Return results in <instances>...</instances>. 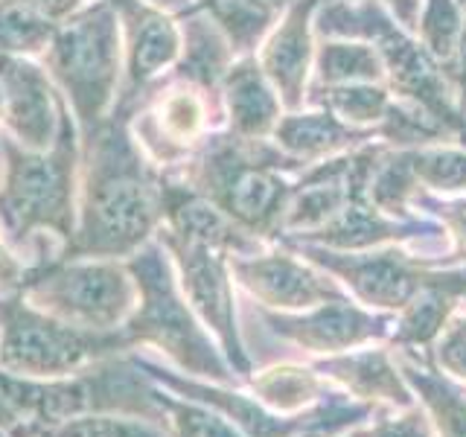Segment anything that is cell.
<instances>
[{
  "mask_svg": "<svg viewBox=\"0 0 466 437\" xmlns=\"http://www.w3.org/2000/svg\"><path fill=\"white\" fill-rule=\"evenodd\" d=\"M164 178L128 117L114 111L82 143L76 228L56 259H128L140 251L164 225Z\"/></svg>",
  "mask_w": 466,
  "mask_h": 437,
  "instance_id": "1",
  "label": "cell"
},
{
  "mask_svg": "<svg viewBox=\"0 0 466 437\" xmlns=\"http://www.w3.org/2000/svg\"><path fill=\"white\" fill-rule=\"evenodd\" d=\"M160 385L135 350L106 356L58 379H24L0 371V437H41L82 414H137L167 422Z\"/></svg>",
  "mask_w": 466,
  "mask_h": 437,
  "instance_id": "2",
  "label": "cell"
},
{
  "mask_svg": "<svg viewBox=\"0 0 466 437\" xmlns=\"http://www.w3.org/2000/svg\"><path fill=\"white\" fill-rule=\"evenodd\" d=\"M295 169L303 167L271 140H239L230 131H213L178 167V178L216 204L230 222L271 245L280 239L286 208L295 193L286 172Z\"/></svg>",
  "mask_w": 466,
  "mask_h": 437,
  "instance_id": "3",
  "label": "cell"
},
{
  "mask_svg": "<svg viewBox=\"0 0 466 437\" xmlns=\"http://www.w3.org/2000/svg\"><path fill=\"white\" fill-rule=\"evenodd\" d=\"M4 155V181H0V237L12 251L53 233L62 245L76 228L82 146L79 128L70 108L62 117V128L50 149L33 152L18 140L0 135Z\"/></svg>",
  "mask_w": 466,
  "mask_h": 437,
  "instance_id": "4",
  "label": "cell"
},
{
  "mask_svg": "<svg viewBox=\"0 0 466 437\" xmlns=\"http://www.w3.org/2000/svg\"><path fill=\"white\" fill-rule=\"evenodd\" d=\"M123 262L137 286L135 312L120 327L126 344L131 350L155 347L181 373L201 379V382L230 388L242 385V379L233 373L216 339L181 295L178 277H175L172 259L164 251V245L152 239Z\"/></svg>",
  "mask_w": 466,
  "mask_h": 437,
  "instance_id": "5",
  "label": "cell"
},
{
  "mask_svg": "<svg viewBox=\"0 0 466 437\" xmlns=\"http://www.w3.org/2000/svg\"><path fill=\"white\" fill-rule=\"evenodd\" d=\"M58 94L79 128V146L108 120L123 82V36L106 0L82 4L58 21L50 47L41 53Z\"/></svg>",
  "mask_w": 466,
  "mask_h": 437,
  "instance_id": "6",
  "label": "cell"
},
{
  "mask_svg": "<svg viewBox=\"0 0 466 437\" xmlns=\"http://www.w3.org/2000/svg\"><path fill=\"white\" fill-rule=\"evenodd\" d=\"M131 350L123 332H91L65 324L21 291L0 295V371L24 379L70 376L106 356Z\"/></svg>",
  "mask_w": 466,
  "mask_h": 437,
  "instance_id": "7",
  "label": "cell"
},
{
  "mask_svg": "<svg viewBox=\"0 0 466 437\" xmlns=\"http://www.w3.org/2000/svg\"><path fill=\"white\" fill-rule=\"evenodd\" d=\"M21 295L65 324L116 332L135 312L137 286L123 259H50L29 269Z\"/></svg>",
  "mask_w": 466,
  "mask_h": 437,
  "instance_id": "8",
  "label": "cell"
},
{
  "mask_svg": "<svg viewBox=\"0 0 466 437\" xmlns=\"http://www.w3.org/2000/svg\"><path fill=\"white\" fill-rule=\"evenodd\" d=\"M225 120L222 91H210L178 73H164L131 111L128 126L140 149L160 169L181 167Z\"/></svg>",
  "mask_w": 466,
  "mask_h": 437,
  "instance_id": "9",
  "label": "cell"
},
{
  "mask_svg": "<svg viewBox=\"0 0 466 437\" xmlns=\"http://www.w3.org/2000/svg\"><path fill=\"white\" fill-rule=\"evenodd\" d=\"M155 239L164 245V251L172 259L175 277H178L181 295L193 306V312L208 332L216 339L218 350L225 353L228 364L248 382L254 373V359L248 356V347L242 341L239 318H237V295H233V271L230 254L218 251L213 245H204L196 239H187L160 228Z\"/></svg>",
  "mask_w": 466,
  "mask_h": 437,
  "instance_id": "10",
  "label": "cell"
},
{
  "mask_svg": "<svg viewBox=\"0 0 466 437\" xmlns=\"http://www.w3.org/2000/svg\"><path fill=\"white\" fill-rule=\"evenodd\" d=\"M277 242L332 274L350 298L376 312L397 315L422 286L437 277V269L429 266L426 254L408 251V245H382L370 251H329V248L306 242Z\"/></svg>",
  "mask_w": 466,
  "mask_h": 437,
  "instance_id": "11",
  "label": "cell"
},
{
  "mask_svg": "<svg viewBox=\"0 0 466 437\" xmlns=\"http://www.w3.org/2000/svg\"><path fill=\"white\" fill-rule=\"evenodd\" d=\"M106 4L116 12L123 36V87L114 111L131 117L140 97L178 62L184 44L181 24L152 0H106Z\"/></svg>",
  "mask_w": 466,
  "mask_h": 437,
  "instance_id": "12",
  "label": "cell"
},
{
  "mask_svg": "<svg viewBox=\"0 0 466 437\" xmlns=\"http://www.w3.org/2000/svg\"><path fill=\"white\" fill-rule=\"evenodd\" d=\"M233 283H239L262 310L303 312L312 306L350 298L347 289L324 269L312 266L291 248H262L257 254L230 257Z\"/></svg>",
  "mask_w": 466,
  "mask_h": 437,
  "instance_id": "13",
  "label": "cell"
},
{
  "mask_svg": "<svg viewBox=\"0 0 466 437\" xmlns=\"http://www.w3.org/2000/svg\"><path fill=\"white\" fill-rule=\"evenodd\" d=\"M266 330L291 347L309 356H335L364 344L388 341L393 330L390 312H376L356 303L353 298L329 300L303 312H274L257 306Z\"/></svg>",
  "mask_w": 466,
  "mask_h": 437,
  "instance_id": "14",
  "label": "cell"
},
{
  "mask_svg": "<svg viewBox=\"0 0 466 437\" xmlns=\"http://www.w3.org/2000/svg\"><path fill=\"white\" fill-rule=\"evenodd\" d=\"M0 91H4V126L12 140L24 149H50L62 128L67 111L65 97L58 94L50 73L33 58L0 53Z\"/></svg>",
  "mask_w": 466,
  "mask_h": 437,
  "instance_id": "15",
  "label": "cell"
},
{
  "mask_svg": "<svg viewBox=\"0 0 466 437\" xmlns=\"http://www.w3.org/2000/svg\"><path fill=\"white\" fill-rule=\"evenodd\" d=\"M324 0H291L280 21L257 50V65L274 85L283 111L306 108L315 65V12Z\"/></svg>",
  "mask_w": 466,
  "mask_h": 437,
  "instance_id": "16",
  "label": "cell"
},
{
  "mask_svg": "<svg viewBox=\"0 0 466 437\" xmlns=\"http://www.w3.org/2000/svg\"><path fill=\"white\" fill-rule=\"evenodd\" d=\"M309 364L356 402L373 408H408L417 402L388 341L364 344L335 356H318Z\"/></svg>",
  "mask_w": 466,
  "mask_h": 437,
  "instance_id": "17",
  "label": "cell"
},
{
  "mask_svg": "<svg viewBox=\"0 0 466 437\" xmlns=\"http://www.w3.org/2000/svg\"><path fill=\"white\" fill-rule=\"evenodd\" d=\"M160 228H167L187 239L213 245L230 257L257 254L262 248H268V242L251 237V233L242 230L237 222H230L216 204H210L201 193H196L193 187L172 172H167V178H164V225Z\"/></svg>",
  "mask_w": 466,
  "mask_h": 437,
  "instance_id": "18",
  "label": "cell"
},
{
  "mask_svg": "<svg viewBox=\"0 0 466 437\" xmlns=\"http://www.w3.org/2000/svg\"><path fill=\"white\" fill-rule=\"evenodd\" d=\"M466 303V269H437V277L422 286L402 310L393 315L388 344L397 350L429 356L449 318Z\"/></svg>",
  "mask_w": 466,
  "mask_h": 437,
  "instance_id": "19",
  "label": "cell"
},
{
  "mask_svg": "<svg viewBox=\"0 0 466 437\" xmlns=\"http://www.w3.org/2000/svg\"><path fill=\"white\" fill-rule=\"evenodd\" d=\"M379 140V126L376 128H356L339 120L327 108H300V111H283L280 123L274 126L271 143L289 155L291 160L306 169L320 160L344 155L356 146Z\"/></svg>",
  "mask_w": 466,
  "mask_h": 437,
  "instance_id": "20",
  "label": "cell"
},
{
  "mask_svg": "<svg viewBox=\"0 0 466 437\" xmlns=\"http://www.w3.org/2000/svg\"><path fill=\"white\" fill-rule=\"evenodd\" d=\"M225 126L239 140H271L283 117V102L257 65V56L237 58L222 79Z\"/></svg>",
  "mask_w": 466,
  "mask_h": 437,
  "instance_id": "21",
  "label": "cell"
},
{
  "mask_svg": "<svg viewBox=\"0 0 466 437\" xmlns=\"http://www.w3.org/2000/svg\"><path fill=\"white\" fill-rule=\"evenodd\" d=\"M397 364L405 376L408 388L414 391L417 402L426 408L437 437H466V385L455 382L434 361L411 353V350H397Z\"/></svg>",
  "mask_w": 466,
  "mask_h": 437,
  "instance_id": "22",
  "label": "cell"
},
{
  "mask_svg": "<svg viewBox=\"0 0 466 437\" xmlns=\"http://www.w3.org/2000/svg\"><path fill=\"white\" fill-rule=\"evenodd\" d=\"M245 391L254 393L262 405L277 414L309 412V408L332 400L335 393H341V388H335L312 364H298V361H277L262 371H254L248 376Z\"/></svg>",
  "mask_w": 466,
  "mask_h": 437,
  "instance_id": "23",
  "label": "cell"
},
{
  "mask_svg": "<svg viewBox=\"0 0 466 437\" xmlns=\"http://www.w3.org/2000/svg\"><path fill=\"white\" fill-rule=\"evenodd\" d=\"M196 9L208 12L237 58L257 56L283 15V6L271 0H196Z\"/></svg>",
  "mask_w": 466,
  "mask_h": 437,
  "instance_id": "24",
  "label": "cell"
},
{
  "mask_svg": "<svg viewBox=\"0 0 466 437\" xmlns=\"http://www.w3.org/2000/svg\"><path fill=\"white\" fill-rule=\"evenodd\" d=\"M393 106V94L385 82H350V85H309L306 108H327L339 120L356 128H376Z\"/></svg>",
  "mask_w": 466,
  "mask_h": 437,
  "instance_id": "25",
  "label": "cell"
},
{
  "mask_svg": "<svg viewBox=\"0 0 466 437\" xmlns=\"http://www.w3.org/2000/svg\"><path fill=\"white\" fill-rule=\"evenodd\" d=\"M385 82V62L370 41L320 38L315 41V65L309 85ZM388 85V82H385Z\"/></svg>",
  "mask_w": 466,
  "mask_h": 437,
  "instance_id": "26",
  "label": "cell"
},
{
  "mask_svg": "<svg viewBox=\"0 0 466 437\" xmlns=\"http://www.w3.org/2000/svg\"><path fill=\"white\" fill-rule=\"evenodd\" d=\"M58 21L24 0H0V53L35 58L50 47Z\"/></svg>",
  "mask_w": 466,
  "mask_h": 437,
  "instance_id": "27",
  "label": "cell"
},
{
  "mask_svg": "<svg viewBox=\"0 0 466 437\" xmlns=\"http://www.w3.org/2000/svg\"><path fill=\"white\" fill-rule=\"evenodd\" d=\"M411 152V169L420 187L434 196H466V146L431 143Z\"/></svg>",
  "mask_w": 466,
  "mask_h": 437,
  "instance_id": "28",
  "label": "cell"
},
{
  "mask_svg": "<svg viewBox=\"0 0 466 437\" xmlns=\"http://www.w3.org/2000/svg\"><path fill=\"white\" fill-rule=\"evenodd\" d=\"M41 437H172L167 422L137 414H82L47 429Z\"/></svg>",
  "mask_w": 466,
  "mask_h": 437,
  "instance_id": "29",
  "label": "cell"
},
{
  "mask_svg": "<svg viewBox=\"0 0 466 437\" xmlns=\"http://www.w3.org/2000/svg\"><path fill=\"white\" fill-rule=\"evenodd\" d=\"M463 29V4L461 0H422L414 36L437 62L446 65L458 47Z\"/></svg>",
  "mask_w": 466,
  "mask_h": 437,
  "instance_id": "30",
  "label": "cell"
},
{
  "mask_svg": "<svg viewBox=\"0 0 466 437\" xmlns=\"http://www.w3.org/2000/svg\"><path fill=\"white\" fill-rule=\"evenodd\" d=\"M157 400L167 412L172 437H245L228 417L204 402L184 400L178 393H169L167 388H160Z\"/></svg>",
  "mask_w": 466,
  "mask_h": 437,
  "instance_id": "31",
  "label": "cell"
},
{
  "mask_svg": "<svg viewBox=\"0 0 466 437\" xmlns=\"http://www.w3.org/2000/svg\"><path fill=\"white\" fill-rule=\"evenodd\" d=\"M414 210H422L446 230L449 251L437 259L434 269H466V196H434L422 189Z\"/></svg>",
  "mask_w": 466,
  "mask_h": 437,
  "instance_id": "32",
  "label": "cell"
},
{
  "mask_svg": "<svg viewBox=\"0 0 466 437\" xmlns=\"http://www.w3.org/2000/svg\"><path fill=\"white\" fill-rule=\"evenodd\" d=\"M353 437H437L434 426L420 402L408 408H373L368 422L350 429Z\"/></svg>",
  "mask_w": 466,
  "mask_h": 437,
  "instance_id": "33",
  "label": "cell"
},
{
  "mask_svg": "<svg viewBox=\"0 0 466 437\" xmlns=\"http://www.w3.org/2000/svg\"><path fill=\"white\" fill-rule=\"evenodd\" d=\"M426 359H431L434 368H441L455 382L466 385V303L449 318V324L437 335V341Z\"/></svg>",
  "mask_w": 466,
  "mask_h": 437,
  "instance_id": "34",
  "label": "cell"
},
{
  "mask_svg": "<svg viewBox=\"0 0 466 437\" xmlns=\"http://www.w3.org/2000/svg\"><path fill=\"white\" fill-rule=\"evenodd\" d=\"M443 67V76L451 87V94L458 99V108L466 117V0H463V29H461V38H458V47L451 53V58Z\"/></svg>",
  "mask_w": 466,
  "mask_h": 437,
  "instance_id": "35",
  "label": "cell"
},
{
  "mask_svg": "<svg viewBox=\"0 0 466 437\" xmlns=\"http://www.w3.org/2000/svg\"><path fill=\"white\" fill-rule=\"evenodd\" d=\"M29 269L18 259V254L12 251L9 242L0 237V295H15L26 283Z\"/></svg>",
  "mask_w": 466,
  "mask_h": 437,
  "instance_id": "36",
  "label": "cell"
},
{
  "mask_svg": "<svg viewBox=\"0 0 466 437\" xmlns=\"http://www.w3.org/2000/svg\"><path fill=\"white\" fill-rule=\"evenodd\" d=\"M379 4H382L393 15V18H397V24L408 29V33H414V29H417L422 0H379Z\"/></svg>",
  "mask_w": 466,
  "mask_h": 437,
  "instance_id": "37",
  "label": "cell"
},
{
  "mask_svg": "<svg viewBox=\"0 0 466 437\" xmlns=\"http://www.w3.org/2000/svg\"><path fill=\"white\" fill-rule=\"evenodd\" d=\"M24 4L35 6L38 12H44L53 21H65L82 6V0H24Z\"/></svg>",
  "mask_w": 466,
  "mask_h": 437,
  "instance_id": "38",
  "label": "cell"
},
{
  "mask_svg": "<svg viewBox=\"0 0 466 437\" xmlns=\"http://www.w3.org/2000/svg\"><path fill=\"white\" fill-rule=\"evenodd\" d=\"M332 432H327V429H315V432H303L300 437H329Z\"/></svg>",
  "mask_w": 466,
  "mask_h": 437,
  "instance_id": "39",
  "label": "cell"
},
{
  "mask_svg": "<svg viewBox=\"0 0 466 437\" xmlns=\"http://www.w3.org/2000/svg\"><path fill=\"white\" fill-rule=\"evenodd\" d=\"M0 123H4V91H0Z\"/></svg>",
  "mask_w": 466,
  "mask_h": 437,
  "instance_id": "40",
  "label": "cell"
},
{
  "mask_svg": "<svg viewBox=\"0 0 466 437\" xmlns=\"http://www.w3.org/2000/svg\"><path fill=\"white\" fill-rule=\"evenodd\" d=\"M329 437H353V434H350V432H339V434H329Z\"/></svg>",
  "mask_w": 466,
  "mask_h": 437,
  "instance_id": "41",
  "label": "cell"
},
{
  "mask_svg": "<svg viewBox=\"0 0 466 437\" xmlns=\"http://www.w3.org/2000/svg\"><path fill=\"white\" fill-rule=\"evenodd\" d=\"M463 146H466V140H463Z\"/></svg>",
  "mask_w": 466,
  "mask_h": 437,
  "instance_id": "42",
  "label": "cell"
},
{
  "mask_svg": "<svg viewBox=\"0 0 466 437\" xmlns=\"http://www.w3.org/2000/svg\"><path fill=\"white\" fill-rule=\"evenodd\" d=\"M461 4H463V0H461Z\"/></svg>",
  "mask_w": 466,
  "mask_h": 437,
  "instance_id": "43",
  "label": "cell"
}]
</instances>
